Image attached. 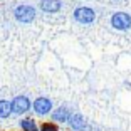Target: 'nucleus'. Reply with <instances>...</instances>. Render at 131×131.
Masks as SVG:
<instances>
[{"label":"nucleus","instance_id":"obj_1","mask_svg":"<svg viewBox=\"0 0 131 131\" xmlns=\"http://www.w3.org/2000/svg\"><path fill=\"white\" fill-rule=\"evenodd\" d=\"M111 25L118 30H126L131 27V15L126 12H116L111 17Z\"/></svg>","mask_w":131,"mask_h":131},{"label":"nucleus","instance_id":"obj_2","mask_svg":"<svg viewBox=\"0 0 131 131\" xmlns=\"http://www.w3.org/2000/svg\"><path fill=\"white\" fill-rule=\"evenodd\" d=\"M94 17H96V14H94L93 8H89V7H79L74 12V19L81 24H91L94 20Z\"/></svg>","mask_w":131,"mask_h":131},{"label":"nucleus","instance_id":"obj_3","mask_svg":"<svg viewBox=\"0 0 131 131\" xmlns=\"http://www.w3.org/2000/svg\"><path fill=\"white\" fill-rule=\"evenodd\" d=\"M35 17V10L34 7H29V5H20V7L15 8V19L20 20V22L27 24L30 20H34Z\"/></svg>","mask_w":131,"mask_h":131},{"label":"nucleus","instance_id":"obj_4","mask_svg":"<svg viewBox=\"0 0 131 131\" xmlns=\"http://www.w3.org/2000/svg\"><path fill=\"white\" fill-rule=\"evenodd\" d=\"M29 108H30V101L25 96H17L15 99L12 101V109H14L15 114H22V113H25Z\"/></svg>","mask_w":131,"mask_h":131},{"label":"nucleus","instance_id":"obj_5","mask_svg":"<svg viewBox=\"0 0 131 131\" xmlns=\"http://www.w3.org/2000/svg\"><path fill=\"white\" fill-rule=\"evenodd\" d=\"M52 108V103H50L47 97H39L37 101L34 103V111L37 114H47Z\"/></svg>","mask_w":131,"mask_h":131},{"label":"nucleus","instance_id":"obj_6","mask_svg":"<svg viewBox=\"0 0 131 131\" xmlns=\"http://www.w3.org/2000/svg\"><path fill=\"white\" fill-rule=\"evenodd\" d=\"M69 123H71V126H72L74 129H77V131H88L89 129V126H88V123L84 121V118H82V116H79V114L71 116V118H69Z\"/></svg>","mask_w":131,"mask_h":131},{"label":"nucleus","instance_id":"obj_7","mask_svg":"<svg viewBox=\"0 0 131 131\" xmlns=\"http://www.w3.org/2000/svg\"><path fill=\"white\" fill-rule=\"evenodd\" d=\"M40 8L44 12H49V14H54L61 8V2L59 0H40Z\"/></svg>","mask_w":131,"mask_h":131},{"label":"nucleus","instance_id":"obj_8","mask_svg":"<svg viewBox=\"0 0 131 131\" xmlns=\"http://www.w3.org/2000/svg\"><path fill=\"white\" fill-rule=\"evenodd\" d=\"M54 119H57V121H69V118H71V113H69V109L66 108V106H62V108H59L57 111L54 113V116H52Z\"/></svg>","mask_w":131,"mask_h":131},{"label":"nucleus","instance_id":"obj_9","mask_svg":"<svg viewBox=\"0 0 131 131\" xmlns=\"http://www.w3.org/2000/svg\"><path fill=\"white\" fill-rule=\"evenodd\" d=\"M12 111H14V109H12V103H8V101H0V118H7Z\"/></svg>","mask_w":131,"mask_h":131},{"label":"nucleus","instance_id":"obj_10","mask_svg":"<svg viewBox=\"0 0 131 131\" xmlns=\"http://www.w3.org/2000/svg\"><path fill=\"white\" fill-rule=\"evenodd\" d=\"M20 126H22L25 131H35V124H34L32 119H24L22 123H20Z\"/></svg>","mask_w":131,"mask_h":131},{"label":"nucleus","instance_id":"obj_11","mask_svg":"<svg viewBox=\"0 0 131 131\" xmlns=\"http://www.w3.org/2000/svg\"><path fill=\"white\" fill-rule=\"evenodd\" d=\"M40 131H57V128H56L54 124H44V126L40 128Z\"/></svg>","mask_w":131,"mask_h":131}]
</instances>
